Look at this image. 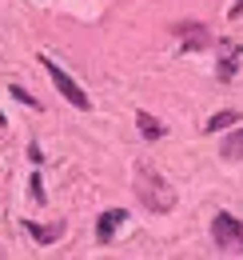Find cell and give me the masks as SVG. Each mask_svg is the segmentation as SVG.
I'll use <instances>...</instances> for the list:
<instances>
[{"instance_id":"6da1fadb","label":"cell","mask_w":243,"mask_h":260,"mask_svg":"<svg viewBox=\"0 0 243 260\" xmlns=\"http://www.w3.org/2000/svg\"><path fill=\"white\" fill-rule=\"evenodd\" d=\"M136 196L148 212H172L176 208V192L172 184L155 172V168H136Z\"/></svg>"},{"instance_id":"7a4b0ae2","label":"cell","mask_w":243,"mask_h":260,"mask_svg":"<svg viewBox=\"0 0 243 260\" xmlns=\"http://www.w3.org/2000/svg\"><path fill=\"white\" fill-rule=\"evenodd\" d=\"M212 240L219 252H227V256H239L243 252V220L235 216H227V212H219L212 220Z\"/></svg>"},{"instance_id":"52a82bcc","label":"cell","mask_w":243,"mask_h":260,"mask_svg":"<svg viewBox=\"0 0 243 260\" xmlns=\"http://www.w3.org/2000/svg\"><path fill=\"white\" fill-rule=\"evenodd\" d=\"M223 156H227V160H243V128H235L223 140Z\"/></svg>"},{"instance_id":"5b68a950","label":"cell","mask_w":243,"mask_h":260,"mask_svg":"<svg viewBox=\"0 0 243 260\" xmlns=\"http://www.w3.org/2000/svg\"><path fill=\"white\" fill-rule=\"evenodd\" d=\"M215 48H219V80H231L235 68L243 64V44H235V40H215Z\"/></svg>"},{"instance_id":"7c38bea8","label":"cell","mask_w":243,"mask_h":260,"mask_svg":"<svg viewBox=\"0 0 243 260\" xmlns=\"http://www.w3.org/2000/svg\"><path fill=\"white\" fill-rule=\"evenodd\" d=\"M231 16H243V0H239V4H231Z\"/></svg>"},{"instance_id":"277c9868","label":"cell","mask_w":243,"mask_h":260,"mask_svg":"<svg viewBox=\"0 0 243 260\" xmlns=\"http://www.w3.org/2000/svg\"><path fill=\"white\" fill-rule=\"evenodd\" d=\"M176 36H180V48H183V52L212 48V32H208L199 20H180V24H176Z\"/></svg>"},{"instance_id":"8fae6325","label":"cell","mask_w":243,"mask_h":260,"mask_svg":"<svg viewBox=\"0 0 243 260\" xmlns=\"http://www.w3.org/2000/svg\"><path fill=\"white\" fill-rule=\"evenodd\" d=\"M12 96H16V100H24V104H32V108H36V100H32L28 92H24V88H12Z\"/></svg>"},{"instance_id":"9c48e42d","label":"cell","mask_w":243,"mask_h":260,"mask_svg":"<svg viewBox=\"0 0 243 260\" xmlns=\"http://www.w3.org/2000/svg\"><path fill=\"white\" fill-rule=\"evenodd\" d=\"M136 120H140V132H144V136H152V140H159V136H164V124H159L155 116H148V112H140Z\"/></svg>"},{"instance_id":"8992f818","label":"cell","mask_w":243,"mask_h":260,"mask_svg":"<svg viewBox=\"0 0 243 260\" xmlns=\"http://www.w3.org/2000/svg\"><path fill=\"white\" fill-rule=\"evenodd\" d=\"M124 220H128V212H124V208H108V212H100V220H96V240H100V244H108V240L124 228Z\"/></svg>"},{"instance_id":"30bf717a","label":"cell","mask_w":243,"mask_h":260,"mask_svg":"<svg viewBox=\"0 0 243 260\" xmlns=\"http://www.w3.org/2000/svg\"><path fill=\"white\" fill-rule=\"evenodd\" d=\"M235 120H239V112H231V108H227V112H215L204 128H208V132H219V128H227V124H235Z\"/></svg>"},{"instance_id":"4fadbf2b","label":"cell","mask_w":243,"mask_h":260,"mask_svg":"<svg viewBox=\"0 0 243 260\" xmlns=\"http://www.w3.org/2000/svg\"><path fill=\"white\" fill-rule=\"evenodd\" d=\"M0 124H4V116H0Z\"/></svg>"},{"instance_id":"ba28073f","label":"cell","mask_w":243,"mask_h":260,"mask_svg":"<svg viewBox=\"0 0 243 260\" xmlns=\"http://www.w3.org/2000/svg\"><path fill=\"white\" fill-rule=\"evenodd\" d=\"M28 232L40 240V244H48V240H56V236H64V224H52V228H44V224H32L28 220Z\"/></svg>"},{"instance_id":"3957f363","label":"cell","mask_w":243,"mask_h":260,"mask_svg":"<svg viewBox=\"0 0 243 260\" xmlns=\"http://www.w3.org/2000/svg\"><path fill=\"white\" fill-rule=\"evenodd\" d=\"M40 64L48 68L52 84L60 88V96L68 100V104H76V108H88V104H92V100H88V92H84V88H80V84H76V80H72V76H68V72H64V68L56 64V60H52V56H40Z\"/></svg>"}]
</instances>
